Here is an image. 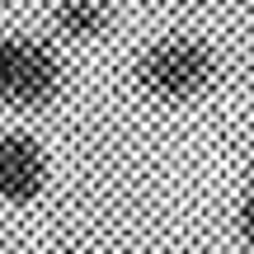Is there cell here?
Masks as SVG:
<instances>
[{
    "mask_svg": "<svg viewBox=\"0 0 254 254\" xmlns=\"http://www.w3.org/2000/svg\"><path fill=\"white\" fill-rule=\"evenodd\" d=\"M47 179H52L47 146L24 127H0V202L33 207L47 193Z\"/></svg>",
    "mask_w": 254,
    "mask_h": 254,
    "instance_id": "obj_3",
    "label": "cell"
},
{
    "mask_svg": "<svg viewBox=\"0 0 254 254\" xmlns=\"http://www.w3.org/2000/svg\"><path fill=\"white\" fill-rule=\"evenodd\" d=\"M113 0H52L47 9V24H52L57 43L66 47H90L99 38H109L113 28Z\"/></svg>",
    "mask_w": 254,
    "mask_h": 254,
    "instance_id": "obj_4",
    "label": "cell"
},
{
    "mask_svg": "<svg viewBox=\"0 0 254 254\" xmlns=\"http://www.w3.org/2000/svg\"><path fill=\"white\" fill-rule=\"evenodd\" d=\"M66 94V57L33 33H0V109L47 113Z\"/></svg>",
    "mask_w": 254,
    "mask_h": 254,
    "instance_id": "obj_2",
    "label": "cell"
},
{
    "mask_svg": "<svg viewBox=\"0 0 254 254\" xmlns=\"http://www.w3.org/2000/svg\"><path fill=\"white\" fill-rule=\"evenodd\" d=\"M217 75H221V57L198 33H160L141 43L132 57L136 94L151 104H165V109H184V104L202 99L217 85Z\"/></svg>",
    "mask_w": 254,
    "mask_h": 254,
    "instance_id": "obj_1",
    "label": "cell"
},
{
    "mask_svg": "<svg viewBox=\"0 0 254 254\" xmlns=\"http://www.w3.org/2000/svg\"><path fill=\"white\" fill-rule=\"evenodd\" d=\"M226 5H250V0H226Z\"/></svg>",
    "mask_w": 254,
    "mask_h": 254,
    "instance_id": "obj_6",
    "label": "cell"
},
{
    "mask_svg": "<svg viewBox=\"0 0 254 254\" xmlns=\"http://www.w3.org/2000/svg\"><path fill=\"white\" fill-rule=\"evenodd\" d=\"M236 240L254 254V155L245 160V179H240V198H236Z\"/></svg>",
    "mask_w": 254,
    "mask_h": 254,
    "instance_id": "obj_5",
    "label": "cell"
}]
</instances>
